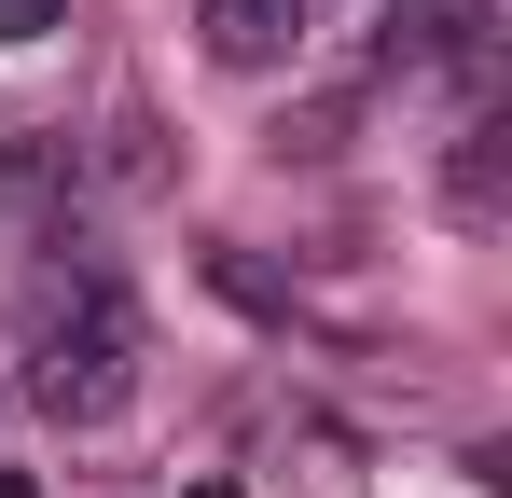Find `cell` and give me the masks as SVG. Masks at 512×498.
<instances>
[{
  "mask_svg": "<svg viewBox=\"0 0 512 498\" xmlns=\"http://www.w3.org/2000/svg\"><path fill=\"white\" fill-rule=\"evenodd\" d=\"M70 249L28 291V402L56 415V429H111V415L139 402V291L111 263H70Z\"/></svg>",
  "mask_w": 512,
  "mask_h": 498,
  "instance_id": "1",
  "label": "cell"
},
{
  "mask_svg": "<svg viewBox=\"0 0 512 498\" xmlns=\"http://www.w3.org/2000/svg\"><path fill=\"white\" fill-rule=\"evenodd\" d=\"M374 70L485 97V70H499V0H388V14H374Z\"/></svg>",
  "mask_w": 512,
  "mask_h": 498,
  "instance_id": "2",
  "label": "cell"
},
{
  "mask_svg": "<svg viewBox=\"0 0 512 498\" xmlns=\"http://www.w3.org/2000/svg\"><path fill=\"white\" fill-rule=\"evenodd\" d=\"M305 28H319V0H194V56L236 83H277L305 56Z\"/></svg>",
  "mask_w": 512,
  "mask_h": 498,
  "instance_id": "3",
  "label": "cell"
},
{
  "mask_svg": "<svg viewBox=\"0 0 512 498\" xmlns=\"http://www.w3.org/2000/svg\"><path fill=\"white\" fill-rule=\"evenodd\" d=\"M499 153H512V125L499 111H471V125H457V153H443V194H457V222H471V236H499Z\"/></svg>",
  "mask_w": 512,
  "mask_h": 498,
  "instance_id": "4",
  "label": "cell"
},
{
  "mask_svg": "<svg viewBox=\"0 0 512 498\" xmlns=\"http://www.w3.org/2000/svg\"><path fill=\"white\" fill-rule=\"evenodd\" d=\"M70 28V0H0V56H28V42H56Z\"/></svg>",
  "mask_w": 512,
  "mask_h": 498,
  "instance_id": "5",
  "label": "cell"
},
{
  "mask_svg": "<svg viewBox=\"0 0 512 498\" xmlns=\"http://www.w3.org/2000/svg\"><path fill=\"white\" fill-rule=\"evenodd\" d=\"M0 498H42V485H28V471H0Z\"/></svg>",
  "mask_w": 512,
  "mask_h": 498,
  "instance_id": "6",
  "label": "cell"
}]
</instances>
